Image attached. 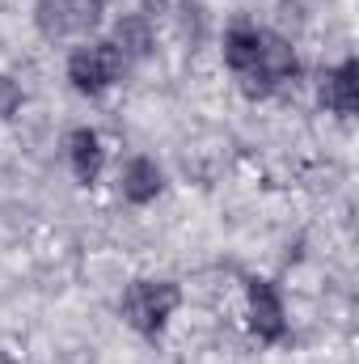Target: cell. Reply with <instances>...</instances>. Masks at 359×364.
<instances>
[{"label": "cell", "mask_w": 359, "mask_h": 364, "mask_svg": "<svg viewBox=\"0 0 359 364\" xmlns=\"http://www.w3.org/2000/svg\"><path fill=\"white\" fill-rule=\"evenodd\" d=\"M182 305V288L174 279H153V275H140L123 288V301H118V314L123 322L144 335V339H161L174 322Z\"/></svg>", "instance_id": "6da1fadb"}, {"label": "cell", "mask_w": 359, "mask_h": 364, "mask_svg": "<svg viewBox=\"0 0 359 364\" xmlns=\"http://www.w3.org/2000/svg\"><path fill=\"white\" fill-rule=\"evenodd\" d=\"M127 73L131 68L110 47V38H81V47H72L68 55V85L81 97H106Z\"/></svg>", "instance_id": "7a4b0ae2"}, {"label": "cell", "mask_w": 359, "mask_h": 364, "mask_svg": "<svg viewBox=\"0 0 359 364\" xmlns=\"http://www.w3.org/2000/svg\"><path fill=\"white\" fill-rule=\"evenodd\" d=\"M296 81H300V55H296L292 38L279 34V30H263V47H258L254 77H250V85L241 93L258 102V97H270V93L296 85Z\"/></svg>", "instance_id": "3957f363"}, {"label": "cell", "mask_w": 359, "mask_h": 364, "mask_svg": "<svg viewBox=\"0 0 359 364\" xmlns=\"http://www.w3.org/2000/svg\"><path fill=\"white\" fill-rule=\"evenodd\" d=\"M106 0H34V26L43 38H93L101 26Z\"/></svg>", "instance_id": "277c9868"}, {"label": "cell", "mask_w": 359, "mask_h": 364, "mask_svg": "<svg viewBox=\"0 0 359 364\" xmlns=\"http://www.w3.org/2000/svg\"><path fill=\"white\" fill-rule=\"evenodd\" d=\"M245 309H250V331L258 335V343L287 339V309H283V296L270 279H263V275L245 279Z\"/></svg>", "instance_id": "5b68a950"}, {"label": "cell", "mask_w": 359, "mask_h": 364, "mask_svg": "<svg viewBox=\"0 0 359 364\" xmlns=\"http://www.w3.org/2000/svg\"><path fill=\"white\" fill-rule=\"evenodd\" d=\"M317 102L338 114V119H351L359 110V64L347 55L330 68H321V81H317Z\"/></svg>", "instance_id": "8992f818"}, {"label": "cell", "mask_w": 359, "mask_h": 364, "mask_svg": "<svg viewBox=\"0 0 359 364\" xmlns=\"http://www.w3.org/2000/svg\"><path fill=\"white\" fill-rule=\"evenodd\" d=\"M110 47L127 60V68L144 64V60L157 51V26H153V17H148L144 9L123 13V17L110 26Z\"/></svg>", "instance_id": "52a82bcc"}, {"label": "cell", "mask_w": 359, "mask_h": 364, "mask_svg": "<svg viewBox=\"0 0 359 364\" xmlns=\"http://www.w3.org/2000/svg\"><path fill=\"white\" fill-rule=\"evenodd\" d=\"M258 47H263V26H254V21H233V26L224 30L220 55H224V68L237 77V90L250 85L254 64H258Z\"/></svg>", "instance_id": "ba28073f"}, {"label": "cell", "mask_w": 359, "mask_h": 364, "mask_svg": "<svg viewBox=\"0 0 359 364\" xmlns=\"http://www.w3.org/2000/svg\"><path fill=\"white\" fill-rule=\"evenodd\" d=\"M64 161L72 170V178L81 186H97L101 182V170H106V144L93 127H72L64 136Z\"/></svg>", "instance_id": "9c48e42d"}, {"label": "cell", "mask_w": 359, "mask_h": 364, "mask_svg": "<svg viewBox=\"0 0 359 364\" xmlns=\"http://www.w3.org/2000/svg\"><path fill=\"white\" fill-rule=\"evenodd\" d=\"M161 191H165V170L153 157H127L123 161V170H118V195L131 208H148Z\"/></svg>", "instance_id": "30bf717a"}, {"label": "cell", "mask_w": 359, "mask_h": 364, "mask_svg": "<svg viewBox=\"0 0 359 364\" xmlns=\"http://www.w3.org/2000/svg\"><path fill=\"white\" fill-rule=\"evenodd\" d=\"M21 106H26V90H21L9 73H0V123H9Z\"/></svg>", "instance_id": "8fae6325"}]
</instances>
